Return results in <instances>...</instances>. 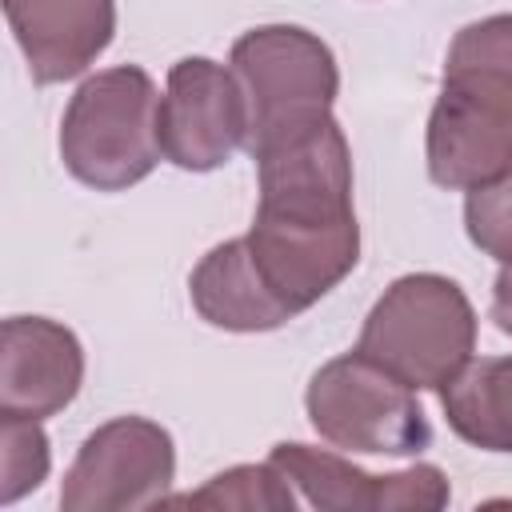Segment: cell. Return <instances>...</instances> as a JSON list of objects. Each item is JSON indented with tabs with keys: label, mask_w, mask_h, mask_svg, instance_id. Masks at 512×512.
<instances>
[{
	"label": "cell",
	"mask_w": 512,
	"mask_h": 512,
	"mask_svg": "<svg viewBox=\"0 0 512 512\" xmlns=\"http://www.w3.org/2000/svg\"><path fill=\"white\" fill-rule=\"evenodd\" d=\"M492 320L504 336H512V264H500L492 284Z\"/></svg>",
	"instance_id": "e0dca14e"
},
{
	"label": "cell",
	"mask_w": 512,
	"mask_h": 512,
	"mask_svg": "<svg viewBox=\"0 0 512 512\" xmlns=\"http://www.w3.org/2000/svg\"><path fill=\"white\" fill-rule=\"evenodd\" d=\"M304 408L316 436L344 452L404 460L432 448V424L416 400V388L356 348L312 372Z\"/></svg>",
	"instance_id": "8992f818"
},
{
	"label": "cell",
	"mask_w": 512,
	"mask_h": 512,
	"mask_svg": "<svg viewBox=\"0 0 512 512\" xmlns=\"http://www.w3.org/2000/svg\"><path fill=\"white\" fill-rule=\"evenodd\" d=\"M176 480L172 432L148 416H116L92 428L64 472V512H128L168 504Z\"/></svg>",
	"instance_id": "52a82bcc"
},
{
	"label": "cell",
	"mask_w": 512,
	"mask_h": 512,
	"mask_svg": "<svg viewBox=\"0 0 512 512\" xmlns=\"http://www.w3.org/2000/svg\"><path fill=\"white\" fill-rule=\"evenodd\" d=\"M160 92L140 64L88 76L60 120V160L96 192H124L160 164Z\"/></svg>",
	"instance_id": "3957f363"
},
{
	"label": "cell",
	"mask_w": 512,
	"mask_h": 512,
	"mask_svg": "<svg viewBox=\"0 0 512 512\" xmlns=\"http://www.w3.org/2000/svg\"><path fill=\"white\" fill-rule=\"evenodd\" d=\"M52 448L40 420L0 412V504H16L48 480Z\"/></svg>",
	"instance_id": "9a60e30c"
},
{
	"label": "cell",
	"mask_w": 512,
	"mask_h": 512,
	"mask_svg": "<svg viewBox=\"0 0 512 512\" xmlns=\"http://www.w3.org/2000/svg\"><path fill=\"white\" fill-rule=\"evenodd\" d=\"M4 16L36 84L88 72L116 36V0H4Z\"/></svg>",
	"instance_id": "8fae6325"
},
{
	"label": "cell",
	"mask_w": 512,
	"mask_h": 512,
	"mask_svg": "<svg viewBox=\"0 0 512 512\" xmlns=\"http://www.w3.org/2000/svg\"><path fill=\"white\" fill-rule=\"evenodd\" d=\"M188 296L200 320L224 332H272L296 320V312L264 280L248 236L224 240L204 252L188 276Z\"/></svg>",
	"instance_id": "7c38bea8"
},
{
	"label": "cell",
	"mask_w": 512,
	"mask_h": 512,
	"mask_svg": "<svg viewBox=\"0 0 512 512\" xmlns=\"http://www.w3.org/2000/svg\"><path fill=\"white\" fill-rule=\"evenodd\" d=\"M252 160L260 196L244 236L272 292L300 316L360 264L352 148L340 120L328 116Z\"/></svg>",
	"instance_id": "6da1fadb"
},
{
	"label": "cell",
	"mask_w": 512,
	"mask_h": 512,
	"mask_svg": "<svg viewBox=\"0 0 512 512\" xmlns=\"http://www.w3.org/2000/svg\"><path fill=\"white\" fill-rule=\"evenodd\" d=\"M168 500L188 504V508H236V512H292L296 508L292 484L272 460L224 468L204 488L188 496H168Z\"/></svg>",
	"instance_id": "5bb4252c"
},
{
	"label": "cell",
	"mask_w": 512,
	"mask_h": 512,
	"mask_svg": "<svg viewBox=\"0 0 512 512\" xmlns=\"http://www.w3.org/2000/svg\"><path fill=\"white\" fill-rule=\"evenodd\" d=\"M84 384V348L76 332L48 316H8L0 324V412L48 420L64 412Z\"/></svg>",
	"instance_id": "30bf717a"
},
{
	"label": "cell",
	"mask_w": 512,
	"mask_h": 512,
	"mask_svg": "<svg viewBox=\"0 0 512 512\" xmlns=\"http://www.w3.org/2000/svg\"><path fill=\"white\" fill-rule=\"evenodd\" d=\"M464 232L496 264H512V176L464 196Z\"/></svg>",
	"instance_id": "2e32d148"
},
{
	"label": "cell",
	"mask_w": 512,
	"mask_h": 512,
	"mask_svg": "<svg viewBox=\"0 0 512 512\" xmlns=\"http://www.w3.org/2000/svg\"><path fill=\"white\" fill-rule=\"evenodd\" d=\"M440 408L464 444L512 456V356L468 360L440 388Z\"/></svg>",
	"instance_id": "4fadbf2b"
},
{
	"label": "cell",
	"mask_w": 512,
	"mask_h": 512,
	"mask_svg": "<svg viewBox=\"0 0 512 512\" xmlns=\"http://www.w3.org/2000/svg\"><path fill=\"white\" fill-rule=\"evenodd\" d=\"M356 352L416 392H440L476 352V308L440 272H408L364 316Z\"/></svg>",
	"instance_id": "277c9868"
},
{
	"label": "cell",
	"mask_w": 512,
	"mask_h": 512,
	"mask_svg": "<svg viewBox=\"0 0 512 512\" xmlns=\"http://www.w3.org/2000/svg\"><path fill=\"white\" fill-rule=\"evenodd\" d=\"M424 160L432 184L448 192L512 176V12L472 20L452 36Z\"/></svg>",
	"instance_id": "7a4b0ae2"
},
{
	"label": "cell",
	"mask_w": 512,
	"mask_h": 512,
	"mask_svg": "<svg viewBox=\"0 0 512 512\" xmlns=\"http://www.w3.org/2000/svg\"><path fill=\"white\" fill-rule=\"evenodd\" d=\"M228 68L244 96L248 156L280 140H292L332 116V104L340 92L336 56L316 32L300 24L248 28L232 44Z\"/></svg>",
	"instance_id": "5b68a950"
},
{
	"label": "cell",
	"mask_w": 512,
	"mask_h": 512,
	"mask_svg": "<svg viewBox=\"0 0 512 512\" xmlns=\"http://www.w3.org/2000/svg\"><path fill=\"white\" fill-rule=\"evenodd\" d=\"M268 460L320 512H404V508L436 512L452 500L448 476L436 464H412L380 476L332 448H316L300 440L272 444Z\"/></svg>",
	"instance_id": "9c48e42d"
},
{
	"label": "cell",
	"mask_w": 512,
	"mask_h": 512,
	"mask_svg": "<svg viewBox=\"0 0 512 512\" xmlns=\"http://www.w3.org/2000/svg\"><path fill=\"white\" fill-rule=\"evenodd\" d=\"M248 116L232 68L208 56H184L168 68L160 96V148L184 172H212L244 148Z\"/></svg>",
	"instance_id": "ba28073f"
}]
</instances>
